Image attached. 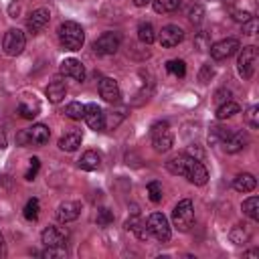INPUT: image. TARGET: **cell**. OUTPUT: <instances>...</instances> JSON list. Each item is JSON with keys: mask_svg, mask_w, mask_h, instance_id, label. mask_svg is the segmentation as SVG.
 <instances>
[{"mask_svg": "<svg viewBox=\"0 0 259 259\" xmlns=\"http://www.w3.org/2000/svg\"><path fill=\"white\" fill-rule=\"evenodd\" d=\"M257 59H259V51L257 47H243L241 53H239V59H237V71L243 79H251L253 73H255V67H257Z\"/></svg>", "mask_w": 259, "mask_h": 259, "instance_id": "277c9868", "label": "cell"}, {"mask_svg": "<svg viewBox=\"0 0 259 259\" xmlns=\"http://www.w3.org/2000/svg\"><path fill=\"white\" fill-rule=\"evenodd\" d=\"M243 212L251 219V221H259V198L257 196H249L243 202Z\"/></svg>", "mask_w": 259, "mask_h": 259, "instance_id": "83f0119b", "label": "cell"}, {"mask_svg": "<svg viewBox=\"0 0 259 259\" xmlns=\"http://www.w3.org/2000/svg\"><path fill=\"white\" fill-rule=\"evenodd\" d=\"M16 144H18V146H28V136H26V130H22V132L16 136Z\"/></svg>", "mask_w": 259, "mask_h": 259, "instance_id": "ee69618b", "label": "cell"}, {"mask_svg": "<svg viewBox=\"0 0 259 259\" xmlns=\"http://www.w3.org/2000/svg\"><path fill=\"white\" fill-rule=\"evenodd\" d=\"M231 241L235 243V245H245L249 239H251V229H249V225H235L233 229H231Z\"/></svg>", "mask_w": 259, "mask_h": 259, "instance_id": "603a6c76", "label": "cell"}, {"mask_svg": "<svg viewBox=\"0 0 259 259\" xmlns=\"http://www.w3.org/2000/svg\"><path fill=\"white\" fill-rule=\"evenodd\" d=\"M83 119H85L87 125H89L91 130H95V132H99V130L105 127V111H103L97 103H87V105H85V117H83Z\"/></svg>", "mask_w": 259, "mask_h": 259, "instance_id": "4fadbf2b", "label": "cell"}, {"mask_svg": "<svg viewBox=\"0 0 259 259\" xmlns=\"http://www.w3.org/2000/svg\"><path fill=\"white\" fill-rule=\"evenodd\" d=\"M57 34H59V42L65 51H79L85 42V32H83L81 24H77L75 20L61 22Z\"/></svg>", "mask_w": 259, "mask_h": 259, "instance_id": "7a4b0ae2", "label": "cell"}, {"mask_svg": "<svg viewBox=\"0 0 259 259\" xmlns=\"http://www.w3.org/2000/svg\"><path fill=\"white\" fill-rule=\"evenodd\" d=\"M18 113H20V117H24V119H32V117L38 115V103H36V101H32V103L20 101V105H18Z\"/></svg>", "mask_w": 259, "mask_h": 259, "instance_id": "4dcf8cb0", "label": "cell"}, {"mask_svg": "<svg viewBox=\"0 0 259 259\" xmlns=\"http://www.w3.org/2000/svg\"><path fill=\"white\" fill-rule=\"evenodd\" d=\"M245 121L251 130H257L259 127V107L257 105H251L247 111H245Z\"/></svg>", "mask_w": 259, "mask_h": 259, "instance_id": "d6a6232c", "label": "cell"}, {"mask_svg": "<svg viewBox=\"0 0 259 259\" xmlns=\"http://www.w3.org/2000/svg\"><path fill=\"white\" fill-rule=\"evenodd\" d=\"M81 134L79 132H67L65 136H61V140H59V148L63 150V152H75L79 146H81Z\"/></svg>", "mask_w": 259, "mask_h": 259, "instance_id": "ffe728a7", "label": "cell"}, {"mask_svg": "<svg viewBox=\"0 0 259 259\" xmlns=\"http://www.w3.org/2000/svg\"><path fill=\"white\" fill-rule=\"evenodd\" d=\"M152 0H134V4L138 6V8H142V6H148Z\"/></svg>", "mask_w": 259, "mask_h": 259, "instance_id": "bcb514c9", "label": "cell"}, {"mask_svg": "<svg viewBox=\"0 0 259 259\" xmlns=\"http://www.w3.org/2000/svg\"><path fill=\"white\" fill-rule=\"evenodd\" d=\"M4 253V239H2V235H0V255Z\"/></svg>", "mask_w": 259, "mask_h": 259, "instance_id": "c3c4849f", "label": "cell"}, {"mask_svg": "<svg viewBox=\"0 0 259 259\" xmlns=\"http://www.w3.org/2000/svg\"><path fill=\"white\" fill-rule=\"evenodd\" d=\"M38 166H40V160H38V158H30V166H28L24 178H26V180H34V176H36V172H38Z\"/></svg>", "mask_w": 259, "mask_h": 259, "instance_id": "ab89813d", "label": "cell"}, {"mask_svg": "<svg viewBox=\"0 0 259 259\" xmlns=\"http://www.w3.org/2000/svg\"><path fill=\"white\" fill-rule=\"evenodd\" d=\"M67 237H69V235H67L65 229L53 227V225H49V227L40 233V241H42L45 247H65Z\"/></svg>", "mask_w": 259, "mask_h": 259, "instance_id": "7c38bea8", "label": "cell"}, {"mask_svg": "<svg viewBox=\"0 0 259 259\" xmlns=\"http://www.w3.org/2000/svg\"><path fill=\"white\" fill-rule=\"evenodd\" d=\"M239 49H241V42H239L237 38H223V40H219V42H214V45L208 47L210 57H212L214 61L229 59V57L235 55Z\"/></svg>", "mask_w": 259, "mask_h": 259, "instance_id": "9c48e42d", "label": "cell"}, {"mask_svg": "<svg viewBox=\"0 0 259 259\" xmlns=\"http://www.w3.org/2000/svg\"><path fill=\"white\" fill-rule=\"evenodd\" d=\"M26 47V38H24V32L18 30V28H8L4 32V38H2V51L8 55V57H18Z\"/></svg>", "mask_w": 259, "mask_h": 259, "instance_id": "52a82bcc", "label": "cell"}, {"mask_svg": "<svg viewBox=\"0 0 259 259\" xmlns=\"http://www.w3.org/2000/svg\"><path fill=\"white\" fill-rule=\"evenodd\" d=\"M63 113H65L69 119H73V121H81V119L85 117V105L79 103V101H71V103L65 107Z\"/></svg>", "mask_w": 259, "mask_h": 259, "instance_id": "d4e9b609", "label": "cell"}, {"mask_svg": "<svg viewBox=\"0 0 259 259\" xmlns=\"http://www.w3.org/2000/svg\"><path fill=\"white\" fill-rule=\"evenodd\" d=\"M61 73H63L65 77L75 79V81H85V75H87L83 63L77 61V59H65V61L61 63Z\"/></svg>", "mask_w": 259, "mask_h": 259, "instance_id": "e0dca14e", "label": "cell"}, {"mask_svg": "<svg viewBox=\"0 0 259 259\" xmlns=\"http://www.w3.org/2000/svg\"><path fill=\"white\" fill-rule=\"evenodd\" d=\"M214 101L221 105V103H225V101H231V91L229 89H219L217 93H214Z\"/></svg>", "mask_w": 259, "mask_h": 259, "instance_id": "b9f144b4", "label": "cell"}, {"mask_svg": "<svg viewBox=\"0 0 259 259\" xmlns=\"http://www.w3.org/2000/svg\"><path fill=\"white\" fill-rule=\"evenodd\" d=\"M119 42H121L119 32L109 30V32H103V34L93 42V51H95L97 55H113V53H117Z\"/></svg>", "mask_w": 259, "mask_h": 259, "instance_id": "ba28073f", "label": "cell"}, {"mask_svg": "<svg viewBox=\"0 0 259 259\" xmlns=\"http://www.w3.org/2000/svg\"><path fill=\"white\" fill-rule=\"evenodd\" d=\"M148 196L152 202H160L162 200V184L160 182H150L148 184Z\"/></svg>", "mask_w": 259, "mask_h": 259, "instance_id": "8d00e7d4", "label": "cell"}, {"mask_svg": "<svg viewBox=\"0 0 259 259\" xmlns=\"http://www.w3.org/2000/svg\"><path fill=\"white\" fill-rule=\"evenodd\" d=\"M182 0H152L154 12L158 14H166V12H176L180 8Z\"/></svg>", "mask_w": 259, "mask_h": 259, "instance_id": "cb8c5ba5", "label": "cell"}, {"mask_svg": "<svg viewBox=\"0 0 259 259\" xmlns=\"http://www.w3.org/2000/svg\"><path fill=\"white\" fill-rule=\"evenodd\" d=\"M245 255H247V257H257V255H259V251H257V249H253V251H247Z\"/></svg>", "mask_w": 259, "mask_h": 259, "instance_id": "7dc6e473", "label": "cell"}, {"mask_svg": "<svg viewBox=\"0 0 259 259\" xmlns=\"http://www.w3.org/2000/svg\"><path fill=\"white\" fill-rule=\"evenodd\" d=\"M150 134H152V146L156 152H168L172 148L174 138H172L168 121H156L150 130Z\"/></svg>", "mask_w": 259, "mask_h": 259, "instance_id": "5b68a950", "label": "cell"}, {"mask_svg": "<svg viewBox=\"0 0 259 259\" xmlns=\"http://www.w3.org/2000/svg\"><path fill=\"white\" fill-rule=\"evenodd\" d=\"M229 136V130H225V127H210V134H208V142L210 144H221L225 138Z\"/></svg>", "mask_w": 259, "mask_h": 259, "instance_id": "e575fe53", "label": "cell"}, {"mask_svg": "<svg viewBox=\"0 0 259 259\" xmlns=\"http://www.w3.org/2000/svg\"><path fill=\"white\" fill-rule=\"evenodd\" d=\"M212 77H214V69L210 65H202L200 71H198V81L200 83H208Z\"/></svg>", "mask_w": 259, "mask_h": 259, "instance_id": "f35d334b", "label": "cell"}, {"mask_svg": "<svg viewBox=\"0 0 259 259\" xmlns=\"http://www.w3.org/2000/svg\"><path fill=\"white\" fill-rule=\"evenodd\" d=\"M45 93H47V97H49L51 103H59V101H63V97L67 95V85H65V81L55 79V81H51V83L47 85Z\"/></svg>", "mask_w": 259, "mask_h": 259, "instance_id": "d6986e66", "label": "cell"}, {"mask_svg": "<svg viewBox=\"0 0 259 259\" xmlns=\"http://www.w3.org/2000/svg\"><path fill=\"white\" fill-rule=\"evenodd\" d=\"M186 154L188 156H192V158H196V160H202L204 158V154H202V150H200V146H188V150H186Z\"/></svg>", "mask_w": 259, "mask_h": 259, "instance_id": "7bdbcfd3", "label": "cell"}, {"mask_svg": "<svg viewBox=\"0 0 259 259\" xmlns=\"http://www.w3.org/2000/svg\"><path fill=\"white\" fill-rule=\"evenodd\" d=\"M81 214V202L77 200H65L57 206V221L59 223H71Z\"/></svg>", "mask_w": 259, "mask_h": 259, "instance_id": "2e32d148", "label": "cell"}, {"mask_svg": "<svg viewBox=\"0 0 259 259\" xmlns=\"http://www.w3.org/2000/svg\"><path fill=\"white\" fill-rule=\"evenodd\" d=\"M172 223L178 231H188L194 223V206L190 198L180 200L172 210Z\"/></svg>", "mask_w": 259, "mask_h": 259, "instance_id": "3957f363", "label": "cell"}, {"mask_svg": "<svg viewBox=\"0 0 259 259\" xmlns=\"http://www.w3.org/2000/svg\"><path fill=\"white\" fill-rule=\"evenodd\" d=\"M255 30H257V20H255V16H251L249 20L243 22V32H247V34H255Z\"/></svg>", "mask_w": 259, "mask_h": 259, "instance_id": "60d3db41", "label": "cell"}, {"mask_svg": "<svg viewBox=\"0 0 259 259\" xmlns=\"http://www.w3.org/2000/svg\"><path fill=\"white\" fill-rule=\"evenodd\" d=\"M255 186H257V180H255V176L249 174V172H243V174H239V176L233 180V188H235L237 192H251Z\"/></svg>", "mask_w": 259, "mask_h": 259, "instance_id": "7402d4cb", "label": "cell"}, {"mask_svg": "<svg viewBox=\"0 0 259 259\" xmlns=\"http://www.w3.org/2000/svg\"><path fill=\"white\" fill-rule=\"evenodd\" d=\"M123 117H125V107H119V109H115V111L105 113V127L113 130V127H115Z\"/></svg>", "mask_w": 259, "mask_h": 259, "instance_id": "1f68e13d", "label": "cell"}, {"mask_svg": "<svg viewBox=\"0 0 259 259\" xmlns=\"http://www.w3.org/2000/svg\"><path fill=\"white\" fill-rule=\"evenodd\" d=\"M166 71L170 73V75H174V77H184L186 75V65H184V61L182 59H170L168 63H166Z\"/></svg>", "mask_w": 259, "mask_h": 259, "instance_id": "f1b7e54d", "label": "cell"}, {"mask_svg": "<svg viewBox=\"0 0 259 259\" xmlns=\"http://www.w3.org/2000/svg\"><path fill=\"white\" fill-rule=\"evenodd\" d=\"M26 136H28V144L32 146H45L51 138V130L45 125V123H34L32 127L26 130Z\"/></svg>", "mask_w": 259, "mask_h": 259, "instance_id": "ac0fdd59", "label": "cell"}, {"mask_svg": "<svg viewBox=\"0 0 259 259\" xmlns=\"http://www.w3.org/2000/svg\"><path fill=\"white\" fill-rule=\"evenodd\" d=\"M233 18H235V20H239V22H245V20H249V18H251V14H249V12H235V14H233Z\"/></svg>", "mask_w": 259, "mask_h": 259, "instance_id": "f6af8a7d", "label": "cell"}, {"mask_svg": "<svg viewBox=\"0 0 259 259\" xmlns=\"http://www.w3.org/2000/svg\"><path fill=\"white\" fill-rule=\"evenodd\" d=\"M99 95H101L107 103H117V101L121 99V89H119V85H117L115 79L103 77V79L99 81Z\"/></svg>", "mask_w": 259, "mask_h": 259, "instance_id": "9a60e30c", "label": "cell"}, {"mask_svg": "<svg viewBox=\"0 0 259 259\" xmlns=\"http://www.w3.org/2000/svg\"><path fill=\"white\" fill-rule=\"evenodd\" d=\"M79 168L81 170H87V172H93V170H97L99 166H101V156L97 154V152H93V150H89V152H85L81 158H79Z\"/></svg>", "mask_w": 259, "mask_h": 259, "instance_id": "44dd1931", "label": "cell"}, {"mask_svg": "<svg viewBox=\"0 0 259 259\" xmlns=\"http://www.w3.org/2000/svg\"><path fill=\"white\" fill-rule=\"evenodd\" d=\"M166 168L170 174L174 176H184L188 182L196 184V186H204L208 182V170L204 168L202 160H196L188 154H180L174 156L172 160L166 162Z\"/></svg>", "mask_w": 259, "mask_h": 259, "instance_id": "6da1fadb", "label": "cell"}, {"mask_svg": "<svg viewBox=\"0 0 259 259\" xmlns=\"http://www.w3.org/2000/svg\"><path fill=\"white\" fill-rule=\"evenodd\" d=\"M247 144H249V136H247L245 132H229V136L221 142V146H223V150H225L227 154H237V152H241Z\"/></svg>", "mask_w": 259, "mask_h": 259, "instance_id": "5bb4252c", "label": "cell"}, {"mask_svg": "<svg viewBox=\"0 0 259 259\" xmlns=\"http://www.w3.org/2000/svg\"><path fill=\"white\" fill-rule=\"evenodd\" d=\"M158 40L164 49H172V47H176L184 40V30L176 24H166L158 34Z\"/></svg>", "mask_w": 259, "mask_h": 259, "instance_id": "30bf717a", "label": "cell"}, {"mask_svg": "<svg viewBox=\"0 0 259 259\" xmlns=\"http://www.w3.org/2000/svg\"><path fill=\"white\" fill-rule=\"evenodd\" d=\"M239 105L235 103V101H225V103H221L219 105V109H217V119H229V117H233L235 113H239Z\"/></svg>", "mask_w": 259, "mask_h": 259, "instance_id": "4316f807", "label": "cell"}, {"mask_svg": "<svg viewBox=\"0 0 259 259\" xmlns=\"http://www.w3.org/2000/svg\"><path fill=\"white\" fill-rule=\"evenodd\" d=\"M146 227H148L150 235H152L156 241H160V243L170 241V235H172L170 223H168V219H166L162 212H152V214L146 219Z\"/></svg>", "mask_w": 259, "mask_h": 259, "instance_id": "8992f818", "label": "cell"}, {"mask_svg": "<svg viewBox=\"0 0 259 259\" xmlns=\"http://www.w3.org/2000/svg\"><path fill=\"white\" fill-rule=\"evenodd\" d=\"M111 223H113V212H111L109 208L101 206V208L97 210V225H99V227H107V225H111Z\"/></svg>", "mask_w": 259, "mask_h": 259, "instance_id": "d590c367", "label": "cell"}, {"mask_svg": "<svg viewBox=\"0 0 259 259\" xmlns=\"http://www.w3.org/2000/svg\"><path fill=\"white\" fill-rule=\"evenodd\" d=\"M38 210H40V204H38V198H28V202L24 204V210H22V214H24V219L26 221H36L38 219Z\"/></svg>", "mask_w": 259, "mask_h": 259, "instance_id": "f546056e", "label": "cell"}, {"mask_svg": "<svg viewBox=\"0 0 259 259\" xmlns=\"http://www.w3.org/2000/svg\"><path fill=\"white\" fill-rule=\"evenodd\" d=\"M138 38H140L144 45H152V42L156 40V30H154V26H152L150 22H142V24L138 26Z\"/></svg>", "mask_w": 259, "mask_h": 259, "instance_id": "484cf974", "label": "cell"}, {"mask_svg": "<svg viewBox=\"0 0 259 259\" xmlns=\"http://www.w3.org/2000/svg\"><path fill=\"white\" fill-rule=\"evenodd\" d=\"M42 257H47V259L67 257V249H65V247H47V249L42 251Z\"/></svg>", "mask_w": 259, "mask_h": 259, "instance_id": "74e56055", "label": "cell"}, {"mask_svg": "<svg viewBox=\"0 0 259 259\" xmlns=\"http://www.w3.org/2000/svg\"><path fill=\"white\" fill-rule=\"evenodd\" d=\"M51 20V12L49 8H36L30 12V16L26 18V30L30 34H38L40 30H45V26Z\"/></svg>", "mask_w": 259, "mask_h": 259, "instance_id": "8fae6325", "label": "cell"}, {"mask_svg": "<svg viewBox=\"0 0 259 259\" xmlns=\"http://www.w3.org/2000/svg\"><path fill=\"white\" fill-rule=\"evenodd\" d=\"M188 20L192 22V24H200L202 22V18H204V8L200 6V4H192L190 8H188Z\"/></svg>", "mask_w": 259, "mask_h": 259, "instance_id": "836d02e7", "label": "cell"}]
</instances>
